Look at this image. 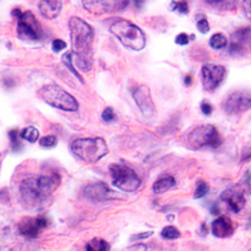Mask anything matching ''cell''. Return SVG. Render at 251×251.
Returning <instances> with one entry per match:
<instances>
[{"instance_id":"cell-1","label":"cell","mask_w":251,"mask_h":251,"mask_svg":"<svg viewBox=\"0 0 251 251\" xmlns=\"http://www.w3.org/2000/svg\"><path fill=\"white\" fill-rule=\"evenodd\" d=\"M60 183L58 174L38 175V176L26 177L22 181L19 187L20 199L24 206L33 210L44 207Z\"/></svg>"},{"instance_id":"cell-2","label":"cell","mask_w":251,"mask_h":251,"mask_svg":"<svg viewBox=\"0 0 251 251\" xmlns=\"http://www.w3.org/2000/svg\"><path fill=\"white\" fill-rule=\"evenodd\" d=\"M111 33L120 39L121 43L132 50H142L146 46V35L136 24L129 20L116 19L111 24Z\"/></svg>"},{"instance_id":"cell-3","label":"cell","mask_w":251,"mask_h":251,"mask_svg":"<svg viewBox=\"0 0 251 251\" xmlns=\"http://www.w3.org/2000/svg\"><path fill=\"white\" fill-rule=\"evenodd\" d=\"M69 29H71L73 51L77 53V54L88 57L94 38L92 26L88 23H86L82 18L72 17L71 20H69Z\"/></svg>"},{"instance_id":"cell-4","label":"cell","mask_w":251,"mask_h":251,"mask_svg":"<svg viewBox=\"0 0 251 251\" xmlns=\"http://www.w3.org/2000/svg\"><path fill=\"white\" fill-rule=\"evenodd\" d=\"M72 152L84 162L94 163L108 153V146L103 138H78L71 145Z\"/></svg>"},{"instance_id":"cell-5","label":"cell","mask_w":251,"mask_h":251,"mask_svg":"<svg viewBox=\"0 0 251 251\" xmlns=\"http://www.w3.org/2000/svg\"><path fill=\"white\" fill-rule=\"evenodd\" d=\"M38 97L49 106L67 112H75L78 109V102L71 93L58 84H46L38 91Z\"/></svg>"},{"instance_id":"cell-6","label":"cell","mask_w":251,"mask_h":251,"mask_svg":"<svg viewBox=\"0 0 251 251\" xmlns=\"http://www.w3.org/2000/svg\"><path fill=\"white\" fill-rule=\"evenodd\" d=\"M187 145L192 150H200L205 147L217 149L221 145V137L215 126L200 125L188 133Z\"/></svg>"},{"instance_id":"cell-7","label":"cell","mask_w":251,"mask_h":251,"mask_svg":"<svg viewBox=\"0 0 251 251\" xmlns=\"http://www.w3.org/2000/svg\"><path fill=\"white\" fill-rule=\"evenodd\" d=\"M113 185L122 191L133 192L137 191L141 186L140 177L128 166L123 163H114L109 167Z\"/></svg>"},{"instance_id":"cell-8","label":"cell","mask_w":251,"mask_h":251,"mask_svg":"<svg viewBox=\"0 0 251 251\" xmlns=\"http://www.w3.org/2000/svg\"><path fill=\"white\" fill-rule=\"evenodd\" d=\"M17 33L20 39L33 42V40H39L42 38L43 29L33 13L23 12L18 18Z\"/></svg>"},{"instance_id":"cell-9","label":"cell","mask_w":251,"mask_h":251,"mask_svg":"<svg viewBox=\"0 0 251 251\" xmlns=\"http://www.w3.org/2000/svg\"><path fill=\"white\" fill-rule=\"evenodd\" d=\"M223 107L224 111L228 114L244 113L251 108V93L243 91L234 92L226 98Z\"/></svg>"},{"instance_id":"cell-10","label":"cell","mask_w":251,"mask_h":251,"mask_svg":"<svg viewBox=\"0 0 251 251\" xmlns=\"http://www.w3.org/2000/svg\"><path fill=\"white\" fill-rule=\"evenodd\" d=\"M202 84L203 88L208 92H212L223 83L226 75V69L223 66L217 64H205L202 67Z\"/></svg>"},{"instance_id":"cell-11","label":"cell","mask_w":251,"mask_h":251,"mask_svg":"<svg viewBox=\"0 0 251 251\" xmlns=\"http://www.w3.org/2000/svg\"><path fill=\"white\" fill-rule=\"evenodd\" d=\"M132 97H133L134 102L141 109L143 116L146 117H152L156 111L154 103L151 97V91H150L149 86L146 84H140L132 91Z\"/></svg>"},{"instance_id":"cell-12","label":"cell","mask_w":251,"mask_h":251,"mask_svg":"<svg viewBox=\"0 0 251 251\" xmlns=\"http://www.w3.org/2000/svg\"><path fill=\"white\" fill-rule=\"evenodd\" d=\"M49 225V220L46 216L26 217L23 219L18 225L19 232L25 237H37L46 230Z\"/></svg>"},{"instance_id":"cell-13","label":"cell","mask_w":251,"mask_h":251,"mask_svg":"<svg viewBox=\"0 0 251 251\" xmlns=\"http://www.w3.org/2000/svg\"><path fill=\"white\" fill-rule=\"evenodd\" d=\"M63 62L72 71V73L83 83L82 75H79V72H89L92 69V60L89 57L86 55H80L75 53V51H69L63 57Z\"/></svg>"},{"instance_id":"cell-14","label":"cell","mask_w":251,"mask_h":251,"mask_svg":"<svg viewBox=\"0 0 251 251\" xmlns=\"http://www.w3.org/2000/svg\"><path fill=\"white\" fill-rule=\"evenodd\" d=\"M128 4V1H108V0H102V1H83V6L89 13L97 15L111 12H121L125 8H127Z\"/></svg>"},{"instance_id":"cell-15","label":"cell","mask_w":251,"mask_h":251,"mask_svg":"<svg viewBox=\"0 0 251 251\" xmlns=\"http://www.w3.org/2000/svg\"><path fill=\"white\" fill-rule=\"evenodd\" d=\"M221 199L223 201H225L227 203V207L234 212H240L245 207L246 205V197H245V191L243 188L237 187L228 188L221 195Z\"/></svg>"},{"instance_id":"cell-16","label":"cell","mask_w":251,"mask_h":251,"mask_svg":"<svg viewBox=\"0 0 251 251\" xmlns=\"http://www.w3.org/2000/svg\"><path fill=\"white\" fill-rule=\"evenodd\" d=\"M245 47L251 48V28H243L235 31L232 34L230 53L235 55L239 54V53H244Z\"/></svg>"},{"instance_id":"cell-17","label":"cell","mask_w":251,"mask_h":251,"mask_svg":"<svg viewBox=\"0 0 251 251\" xmlns=\"http://www.w3.org/2000/svg\"><path fill=\"white\" fill-rule=\"evenodd\" d=\"M83 194L88 200L102 202V201H106L108 199V196L111 195V190L104 182H96L86 186Z\"/></svg>"},{"instance_id":"cell-18","label":"cell","mask_w":251,"mask_h":251,"mask_svg":"<svg viewBox=\"0 0 251 251\" xmlns=\"http://www.w3.org/2000/svg\"><path fill=\"white\" fill-rule=\"evenodd\" d=\"M235 231V225L232 220L227 216H220L212 223V232L217 237L231 236Z\"/></svg>"},{"instance_id":"cell-19","label":"cell","mask_w":251,"mask_h":251,"mask_svg":"<svg viewBox=\"0 0 251 251\" xmlns=\"http://www.w3.org/2000/svg\"><path fill=\"white\" fill-rule=\"evenodd\" d=\"M62 1L53 0V1H40L38 4L39 10L44 18L47 19H55L62 10Z\"/></svg>"},{"instance_id":"cell-20","label":"cell","mask_w":251,"mask_h":251,"mask_svg":"<svg viewBox=\"0 0 251 251\" xmlns=\"http://www.w3.org/2000/svg\"><path fill=\"white\" fill-rule=\"evenodd\" d=\"M175 185H176V181H175L174 177L167 175V176H163L161 178H158L153 183V187L152 188H153L154 194H163V192L169 191L170 188L174 187Z\"/></svg>"},{"instance_id":"cell-21","label":"cell","mask_w":251,"mask_h":251,"mask_svg":"<svg viewBox=\"0 0 251 251\" xmlns=\"http://www.w3.org/2000/svg\"><path fill=\"white\" fill-rule=\"evenodd\" d=\"M87 251H107L108 250V244L104 241L103 239H92L91 241H88L86 245Z\"/></svg>"},{"instance_id":"cell-22","label":"cell","mask_w":251,"mask_h":251,"mask_svg":"<svg viewBox=\"0 0 251 251\" xmlns=\"http://www.w3.org/2000/svg\"><path fill=\"white\" fill-rule=\"evenodd\" d=\"M20 137L23 138V140L28 141V142L33 143L35 141H38V138H39V131L35 127H33V126H29V127L23 128L20 131Z\"/></svg>"},{"instance_id":"cell-23","label":"cell","mask_w":251,"mask_h":251,"mask_svg":"<svg viewBox=\"0 0 251 251\" xmlns=\"http://www.w3.org/2000/svg\"><path fill=\"white\" fill-rule=\"evenodd\" d=\"M210 46L214 49H224L227 46V39L221 33H216L210 38Z\"/></svg>"},{"instance_id":"cell-24","label":"cell","mask_w":251,"mask_h":251,"mask_svg":"<svg viewBox=\"0 0 251 251\" xmlns=\"http://www.w3.org/2000/svg\"><path fill=\"white\" fill-rule=\"evenodd\" d=\"M161 235H162L163 239L175 240L177 239V237H180L181 232L180 230L177 227H175V226H166L162 231H161Z\"/></svg>"},{"instance_id":"cell-25","label":"cell","mask_w":251,"mask_h":251,"mask_svg":"<svg viewBox=\"0 0 251 251\" xmlns=\"http://www.w3.org/2000/svg\"><path fill=\"white\" fill-rule=\"evenodd\" d=\"M207 4L214 8H220L221 10H231L236 5L234 1H207Z\"/></svg>"},{"instance_id":"cell-26","label":"cell","mask_w":251,"mask_h":251,"mask_svg":"<svg viewBox=\"0 0 251 251\" xmlns=\"http://www.w3.org/2000/svg\"><path fill=\"white\" fill-rule=\"evenodd\" d=\"M197 28H199V30L201 31V33H207L208 30H210V24H208L207 19H206L203 15H197Z\"/></svg>"},{"instance_id":"cell-27","label":"cell","mask_w":251,"mask_h":251,"mask_svg":"<svg viewBox=\"0 0 251 251\" xmlns=\"http://www.w3.org/2000/svg\"><path fill=\"white\" fill-rule=\"evenodd\" d=\"M39 145L46 149H51L57 145V137L55 136H46L39 141Z\"/></svg>"},{"instance_id":"cell-28","label":"cell","mask_w":251,"mask_h":251,"mask_svg":"<svg viewBox=\"0 0 251 251\" xmlns=\"http://www.w3.org/2000/svg\"><path fill=\"white\" fill-rule=\"evenodd\" d=\"M171 8L175 12H178L181 14H187L188 13V4L186 1H174L171 4Z\"/></svg>"},{"instance_id":"cell-29","label":"cell","mask_w":251,"mask_h":251,"mask_svg":"<svg viewBox=\"0 0 251 251\" xmlns=\"http://www.w3.org/2000/svg\"><path fill=\"white\" fill-rule=\"evenodd\" d=\"M208 192V185L206 182H200L199 186L196 187V191H195V199H201V197L205 196Z\"/></svg>"},{"instance_id":"cell-30","label":"cell","mask_w":251,"mask_h":251,"mask_svg":"<svg viewBox=\"0 0 251 251\" xmlns=\"http://www.w3.org/2000/svg\"><path fill=\"white\" fill-rule=\"evenodd\" d=\"M114 118H116V114H114L113 109H112L111 107H107V108L102 112V120L104 121V122H112V121H114Z\"/></svg>"},{"instance_id":"cell-31","label":"cell","mask_w":251,"mask_h":251,"mask_svg":"<svg viewBox=\"0 0 251 251\" xmlns=\"http://www.w3.org/2000/svg\"><path fill=\"white\" fill-rule=\"evenodd\" d=\"M51 48H53V50H54L55 53H58V51L63 50V49H66L67 44H66V42H63L62 39H55V40H53V43H51Z\"/></svg>"},{"instance_id":"cell-32","label":"cell","mask_w":251,"mask_h":251,"mask_svg":"<svg viewBox=\"0 0 251 251\" xmlns=\"http://www.w3.org/2000/svg\"><path fill=\"white\" fill-rule=\"evenodd\" d=\"M175 42H176L178 46H186V44H188V42H190V37H188L187 34H185V33H181V34L177 35Z\"/></svg>"},{"instance_id":"cell-33","label":"cell","mask_w":251,"mask_h":251,"mask_svg":"<svg viewBox=\"0 0 251 251\" xmlns=\"http://www.w3.org/2000/svg\"><path fill=\"white\" fill-rule=\"evenodd\" d=\"M201 111L206 116H210L212 113V106L208 102H202L201 103Z\"/></svg>"},{"instance_id":"cell-34","label":"cell","mask_w":251,"mask_h":251,"mask_svg":"<svg viewBox=\"0 0 251 251\" xmlns=\"http://www.w3.org/2000/svg\"><path fill=\"white\" fill-rule=\"evenodd\" d=\"M153 235V232L152 231H147V232H142V234H137V235H133V236L131 237V241H138V240H142V239H147V237L152 236Z\"/></svg>"},{"instance_id":"cell-35","label":"cell","mask_w":251,"mask_h":251,"mask_svg":"<svg viewBox=\"0 0 251 251\" xmlns=\"http://www.w3.org/2000/svg\"><path fill=\"white\" fill-rule=\"evenodd\" d=\"M125 251H147V246L143 244H136V245L127 248Z\"/></svg>"},{"instance_id":"cell-36","label":"cell","mask_w":251,"mask_h":251,"mask_svg":"<svg viewBox=\"0 0 251 251\" xmlns=\"http://www.w3.org/2000/svg\"><path fill=\"white\" fill-rule=\"evenodd\" d=\"M9 137H10V141H12V145H13V147H14L15 149V146L18 145V133H17V131H15V129H12V131L9 132Z\"/></svg>"},{"instance_id":"cell-37","label":"cell","mask_w":251,"mask_h":251,"mask_svg":"<svg viewBox=\"0 0 251 251\" xmlns=\"http://www.w3.org/2000/svg\"><path fill=\"white\" fill-rule=\"evenodd\" d=\"M244 8H245L246 18H249V19L251 20V1H246V3L244 4Z\"/></svg>"},{"instance_id":"cell-38","label":"cell","mask_w":251,"mask_h":251,"mask_svg":"<svg viewBox=\"0 0 251 251\" xmlns=\"http://www.w3.org/2000/svg\"><path fill=\"white\" fill-rule=\"evenodd\" d=\"M191 83H192V77L190 75H187L185 77V84L186 86H191Z\"/></svg>"}]
</instances>
